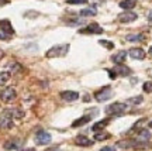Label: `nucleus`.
I'll use <instances>...</instances> for the list:
<instances>
[{
	"mask_svg": "<svg viewBox=\"0 0 152 151\" xmlns=\"http://www.w3.org/2000/svg\"><path fill=\"white\" fill-rule=\"evenodd\" d=\"M69 51V45L68 44H62V45H54L52 48H49L45 52L47 58H58V57H65Z\"/></svg>",
	"mask_w": 152,
	"mask_h": 151,
	"instance_id": "1",
	"label": "nucleus"
},
{
	"mask_svg": "<svg viewBox=\"0 0 152 151\" xmlns=\"http://www.w3.org/2000/svg\"><path fill=\"white\" fill-rule=\"evenodd\" d=\"M13 127V113L11 110H3L0 113V129L1 130H7Z\"/></svg>",
	"mask_w": 152,
	"mask_h": 151,
	"instance_id": "2",
	"label": "nucleus"
},
{
	"mask_svg": "<svg viewBox=\"0 0 152 151\" xmlns=\"http://www.w3.org/2000/svg\"><path fill=\"white\" fill-rule=\"evenodd\" d=\"M16 96H17L16 89H14V88H11V86L4 88L3 91L0 92V100H1V102H4V103L13 102V100L16 99Z\"/></svg>",
	"mask_w": 152,
	"mask_h": 151,
	"instance_id": "3",
	"label": "nucleus"
},
{
	"mask_svg": "<svg viewBox=\"0 0 152 151\" xmlns=\"http://www.w3.org/2000/svg\"><path fill=\"white\" fill-rule=\"evenodd\" d=\"M94 97L97 102H104V100H109L110 97H113V91L110 86H104L100 91H97L94 93Z\"/></svg>",
	"mask_w": 152,
	"mask_h": 151,
	"instance_id": "4",
	"label": "nucleus"
},
{
	"mask_svg": "<svg viewBox=\"0 0 152 151\" xmlns=\"http://www.w3.org/2000/svg\"><path fill=\"white\" fill-rule=\"evenodd\" d=\"M35 143L38 146H45V144H49L51 143V134L45 130H39L35 134Z\"/></svg>",
	"mask_w": 152,
	"mask_h": 151,
	"instance_id": "5",
	"label": "nucleus"
},
{
	"mask_svg": "<svg viewBox=\"0 0 152 151\" xmlns=\"http://www.w3.org/2000/svg\"><path fill=\"white\" fill-rule=\"evenodd\" d=\"M127 109V105L125 103H120V102H114L111 103L110 106L106 108V112L109 114H121Z\"/></svg>",
	"mask_w": 152,
	"mask_h": 151,
	"instance_id": "6",
	"label": "nucleus"
},
{
	"mask_svg": "<svg viewBox=\"0 0 152 151\" xmlns=\"http://www.w3.org/2000/svg\"><path fill=\"white\" fill-rule=\"evenodd\" d=\"M102 32H103V28L97 23H90L87 27L79 30V34H102Z\"/></svg>",
	"mask_w": 152,
	"mask_h": 151,
	"instance_id": "7",
	"label": "nucleus"
},
{
	"mask_svg": "<svg viewBox=\"0 0 152 151\" xmlns=\"http://www.w3.org/2000/svg\"><path fill=\"white\" fill-rule=\"evenodd\" d=\"M137 14L134 13V11H123V13H120L118 14V21L120 23H131L134 21V20H137Z\"/></svg>",
	"mask_w": 152,
	"mask_h": 151,
	"instance_id": "8",
	"label": "nucleus"
},
{
	"mask_svg": "<svg viewBox=\"0 0 152 151\" xmlns=\"http://www.w3.org/2000/svg\"><path fill=\"white\" fill-rule=\"evenodd\" d=\"M61 97L65 102H75V100H77V97H79V93L76 91H64V92H61Z\"/></svg>",
	"mask_w": 152,
	"mask_h": 151,
	"instance_id": "9",
	"label": "nucleus"
},
{
	"mask_svg": "<svg viewBox=\"0 0 152 151\" xmlns=\"http://www.w3.org/2000/svg\"><path fill=\"white\" fill-rule=\"evenodd\" d=\"M128 54H130L131 58H134V60H144L145 58V51L142 48H131L130 51H128Z\"/></svg>",
	"mask_w": 152,
	"mask_h": 151,
	"instance_id": "10",
	"label": "nucleus"
},
{
	"mask_svg": "<svg viewBox=\"0 0 152 151\" xmlns=\"http://www.w3.org/2000/svg\"><path fill=\"white\" fill-rule=\"evenodd\" d=\"M75 144H76V146H80V147H86V146H92L93 141L89 140V138H87V136L79 134V136H76Z\"/></svg>",
	"mask_w": 152,
	"mask_h": 151,
	"instance_id": "11",
	"label": "nucleus"
},
{
	"mask_svg": "<svg viewBox=\"0 0 152 151\" xmlns=\"http://www.w3.org/2000/svg\"><path fill=\"white\" fill-rule=\"evenodd\" d=\"M113 69H114V72L120 76H128L131 74V69L128 66H125L124 64H118L115 68H113Z\"/></svg>",
	"mask_w": 152,
	"mask_h": 151,
	"instance_id": "12",
	"label": "nucleus"
},
{
	"mask_svg": "<svg viewBox=\"0 0 152 151\" xmlns=\"http://www.w3.org/2000/svg\"><path fill=\"white\" fill-rule=\"evenodd\" d=\"M125 60H127V52H125V51H118L117 54H114L113 57H111V61H113L115 65L124 64Z\"/></svg>",
	"mask_w": 152,
	"mask_h": 151,
	"instance_id": "13",
	"label": "nucleus"
},
{
	"mask_svg": "<svg viewBox=\"0 0 152 151\" xmlns=\"http://www.w3.org/2000/svg\"><path fill=\"white\" fill-rule=\"evenodd\" d=\"M92 120V114H85V116H82V117H79L77 120H75L73 123H72V127L75 129V127H80V126H83V124L89 123Z\"/></svg>",
	"mask_w": 152,
	"mask_h": 151,
	"instance_id": "14",
	"label": "nucleus"
},
{
	"mask_svg": "<svg viewBox=\"0 0 152 151\" xmlns=\"http://www.w3.org/2000/svg\"><path fill=\"white\" fill-rule=\"evenodd\" d=\"M0 28H1V31H4L6 34H9V35L14 34V30H13L11 23L9 21V20H0Z\"/></svg>",
	"mask_w": 152,
	"mask_h": 151,
	"instance_id": "15",
	"label": "nucleus"
},
{
	"mask_svg": "<svg viewBox=\"0 0 152 151\" xmlns=\"http://www.w3.org/2000/svg\"><path fill=\"white\" fill-rule=\"evenodd\" d=\"M135 4H137L135 0H121L120 1V7L123 10H131L132 7H135Z\"/></svg>",
	"mask_w": 152,
	"mask_h": 151,
	"instance_id": "16",
	"label": "nucleus"
},
{
	"mask_svg": "<svg viewBox=\"0 0 152 151\" xmlns=\"http://www.w3.org/2000/svg\"><path fill=\"white\" fill-rule=\"evenodd\" d=\"M109 122H110L109 119L100 120V122H97L96 124H93V126H92V130H93V131H102V130H103L104 127H106V126L109 124Z\"/></svg>",
	"mask_w": 152,
	"mask_h": 151,
	"instance_id": "17",
	"label": "nucleus"
},
{
	"mask_svg": "<svg viewBox=\"0 0 152 151\" xmlns=\"http://www.w3.org/2000/svg\"><path fill=\"white\" fill-rule=\"evenodd\" d=\"M149 138H151V133H149L147 129L141 130V131L138 133V141H141V143H145V141H148Z\"/></svg>",
	"mask_w": 152,
	"mask_h": 151,
	"instance_id": "18",
	"label": "nucleus"
},
{
	"mask_svg": "<svg viewBox=\"0 0 152 151\" xmlns=\"http://www.w3.org/2000/svg\"><path fill=\"white\" fill-rule=\"evenodd\" d=\"M109 137H110V133H106V131H96L94 140L96 141H103V140H107Z\"/></svg>",
	"mask_w": 152,
	"mask_h": 151,
	"instance_id": "19",
	"label": "nucleus"
},
{
	"mask_svg": "<svg viewBox=\"0 0 152 151\" xmlns=\"http://www.w3.org/2000/svg\"><path fill=\"white\" fill-rule=\"evenodd\" d=\"M96 14H97V11L94 9H83V10H80L82 17H94Z\"/></svg>",
	"mask_w": 152,
	"mask_h": 151,
	"instance_id": "20",
	"label": "nucleus"
},
{
	"mask_svg": "<svg viewBox=\"0 0 152 151\" xmlns=\"http://www.w3.org/2000/svg\"><path fill=\"white\" fill-rule=\"evenodd\" d=\"M10 81V72H0V86L6 85L7 82Z\"/></svg>",
	"mask_w": 152,
	"mask_h": 151,
	"instance_id": "21",
	"label": "nucleus"
},
{
	"mask_svg": "<svg viewBox=\"0 0 152 151\" xmlns=\"http://www.w3.org/2000/svg\"><path fill=\"white\" fill-rule=\"evenodd\" d=\"M18 146H20V143L17 140H10L4 144V148L6 150H14V148H18Z\"/></svg>",
	"mask_w": 152,
	"mask_h": 151,
	"instance_id": "22",
	"label": "nucleus"
},
{
	"mask_svg": "<svg viewBox=\"0 0 152 151\" xmlns=\"http://www.w3.org/2000/svg\"><path fill=\"white\" fill-rule=\"evenodd\" d=\"M127 41H142L144 40V35L142 34H130L127 35Z\"/></svg>",
	"mask_w": 152,
	"mask_h": 151,
	"instance_id": "23",
	"label": "nucleus"
},
{
	"mask_svg": "<svg viewBox=\"0 0 152 151\" xmlns=\"http://www.w3.org/2000/svg\"><path fill=\"white\" fill-rule=\"evenodd\" d=\"M127 102L131 103V105H140L141 102H144V97L142 96H134V97H130Z\"/></svg>",
	"mask_w": 152,
	"mask_h": 151,
	"instance_id": "24",
	"label": "nucleus"
},
{
	"mask_svg": "<svg viewBox=\"0 0 152 151\" xmlns=\"http://www.w3.org/2000/svg\"><path fill=\"white\" fill-rule=\"evenodd\" d=\"M100 44L103 45L104 48H107V49H113L114 48V43H111V41H107V40H100Z\"/></svg>",
	"mask_w": 152,
	"mask_h": 151,
	"instance_id": "25",
	"label": "nucleus"
},
{
	"mask_svg": "<svg viewBox=\"0 0 152 151\" xmlns=\"http://www.w3.org/2000/svg\"><path fill=\"white\" fill-rule=\"evenodd\" d=\"M11 113H13V117H17V119H21L23 116H24V112H23L21 109H13Z\"/></svg>",
	"mask_w": 152,
	"mask_h": 151,
	"instance_id": "26",
	"label": "nucleus"
},
{
	"mask_svg": "<svg viewBox=\"0 0 152 151\" xmlns=\"http://www.w3.org/2000/svg\"><path fill=\"white\" fill-rule=\"evenodd\" d=\"M89 0H66L68 4H87Z\"/></svg>",
	"mask_w": 152,
	"mask_h": 151,
	"instance_id": "27",
	"label": "nucleus"
},
{
	"mask_svg": "<svg viewBox=\"0 0 152 151\" xmlns=\"http://www.w3.org/2000/svg\"><path fill=\"white\" fill-rule=\"evenodd\" d=\"M144 91L147 92V93H151L152 92V81H148V82H145V83H144Z\"/></svg>",
	"mask_w": 152,
	"mask_h": 151,
	"instance_id": "28",
	"label": "nucleus"
},
{
	"mask_svg": "<svg viewBox=\"0 0 152 151\" xmlns=\"http://www.w3.org/2000/svg\"><path fill=\"white\" fill-rule=\"evenodd\" d=\"M0 40H9V35L4 31H0Z\"/></svg>",
	"mask_w": 152,
	"mask_h": 151,
	"instance_id": "29",
	"label": "nucleus"
},
{
	"mask_svg": "<svg viewBox=\"0 0 152 151\" xmlns=\"http://www.w3.org/2000/svg\"><path fill=\"white\" fill-rule=\"evenodd\" d=\"M100 151H115V148L114 147H103Z\"/></svg>",
	"mask_w": 152,
	"mask_h": 151,
	"instance_id": "30",
	"label": "nucleus"
},
{
	"mask_svg": "<svg viewBox=\"0 0 152 151\" xmlns=\"http://www.w3.org/2000/svg\"><path fill=\"white\" fill-rule=\"evenodd\" d=\"M148 20H149V21H152V11H149V13H148Z\"/></svg>",
	"mask_w": 152,
	"mask_h": 151,
	"instance_id": "31",
	"label": "nucleus"
},
{
	"mask_svg": "<svg viewBox=\"0 0 152 151\" xmlns=\"http://www.w3.org/2000/svg\"><path fill=\"white\" fill-rule=\"evenodd\" d=\"M148 126H149V127H151V129H152V120H151V122H149V124H148Z\"/></svg>",
	"mask_w": 152,
	"mask_h": 151,
	"instance_id": "32",
	"label": "nucleus"
},
{
	"mask_svg": "<svg viewBox=\"0 0 152 151\" xmlns=\"http://www.w3.org/2000/svg\"><path fill=\"white\" fill-rule=\"evenodd\" d=\"M149 54L152 55V47H151V48H149Z\"/></svg>",
	"mask_w": 152,
	"mask_h": 151,
	"instance_id": "33",
	"label": "nucleus"
},
{
	"mask_svg": "<svg viewBox=\"0 0 152 151\" xmlns=\"http://www.w3.org/2000/svg\"><path fill=\"white\" fill-rule=\"evenodd\" d=\"M24 151H34V150H33V148H31V150H24Z\"/></svg>",
	"mask_w": 152,
	"mask_h": 151,
	"instance_id": "34",
	"label": "nucleus"
}]
</instances>
